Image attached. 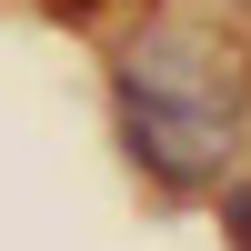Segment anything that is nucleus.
Segmentation results:
<instances>
[{
    "label": "nucleus",
    "instance_id": "nucleus-1",
    "mask_svg": "<svg viewBox=\"0 0 251 251\" xmlns=\"http://www.w3.org/2000/svg\"><path fill=\"white\" fill-rule=\"evenodd\" d=\"M241 111H251V60L221 30L171 20V30H141L121 50V141L171 191L221 181V161L241 141Z\"/></svg>",
    "mask_w": 251,
    "mask_h": 251
},
{
    "label": "nucleus",
    "instance_id": "nucleus-2",
    "mask_svg": "<svg viewBox=\"0 0 251 251\" xmlns=\"http://www.w3.org/2000/svg\"><path fill=\"white\" fill-rule=\"evenodd\" d=\"M221 221H231V241L251 251V191H231V201H221Z\"/></svg>",
    "mask_w": 251,
    "mask_h": 251
}]
</instances>
